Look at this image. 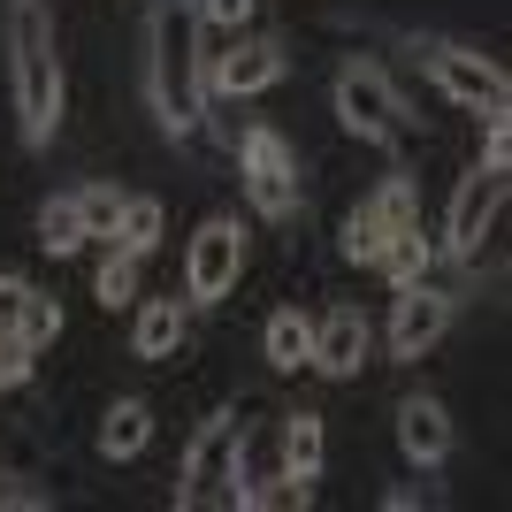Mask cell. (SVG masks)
Returning <instances> with one entry per match:
<instances>
[{
    "mask_svg": "<svg viewBox=\"0 0 512 512\" xmlns=\"http://www.w3.org/2000/svg\"><path fill=\"white\" fill-rule=\"evenodd\" d=\"M230 146H237V169H245L253 214L260 222H291V214H299V153H291V138L253 123L245 138H230Z\"/></svg>",
    "mask_w": 512,
    "mask_h": 512,
    "instance_id": "4",
    "label": "cell"
},
{
    "mask_svg": "<svg viewBox=\"0 0 512 512\" xmlns=\"http://www.w3.org/2000/svg\"><path fill=\"white\" fill-rule=\"evenodd\" d=\"M92 299L115 314V306H138V260L123 253V245H107V260L92 268Z\"/></svg>",
    "mask_w": 512,
    "mask_h": 512,
    "instance_id": "20",
    "label": "cell"
},
{
    "mask_svg": "<svg viewBox=\"0 0 512 512\" xmlns=\"http://www.w3.org/2000/svg\"><path fill=\"white\" fill-rule=\"evenodd\" d=\"M0 390H8V383H0Z\"/></svg>",
    "mask_w": 512,
    "mask_h": 512,
    "instance_id": "29",
    "label": "cell"
},
{
    "mask_svg": "<svg viewBox=\"0 0 512 512\" xmlns=\"http://www.w3.org/2000/svg\"><path fill=\"white\" fill-rule=\"evenodd\" d=\"M260 352H268V367H276V375H299V367L314 360V321H306L299 306H276V314H268V329H260Z\"/></svg>",
    "mask_w": 512,
    "mask_h": 512,
    "instance_id": "15",
    "label": "cell"
},
{
    "mask_svg": "<svg viewBox=\"0 0 512 512\" xmlns=\"http://www.w3.org/2000/svg\"><path fill=\"white\" fill-rule=\"evenodd\" d=\"M39 245L54 260H69V253H85V245H92V237H85V214H77V192H54L39 207Z\"/></svg>",
    "mask_w": 512,
    "mask_h": 512,
    "instance_id": "17",
    "label": "cell"
},
{
    "mask_svg": "<svg viewBox=\"0 0 512 512\" xmlns=\"http://www.w3.org/2000/svg\"><path fill=\"white\" fill-rule=\"evenodd\" d=\"M482 161H490V169L512 161V123H505V115H490V130H482Z\"/></svg>",
    "mask_w": 512,
    "mask_h": 512,
    "instance_id": "26",
    "label": "cell"
},
{
    "mask_svg": "<svg viewBox=\"0 0 512 512\" xmlns=\"http://www.w3.org/2000/svg\"><path fill=\"white\" fill-rule=\"evenodd\" d=\"M176 344H184V299H138L130 352L138 360H176Z\"/></svg>",
    "mask_w": 512,
    "mask_h": 512,
    "instance_id": "13",
    "label": "cell"
},
{
    "mask_svg": "<svg viewBox=\"0 0 512 512\" xmlns=\"http://www.w3.org/2000/svg\"><path fill=\"white\" fill-rule=\"evenodd\" d=\"M199 23H222V31H245V16H253V0H192Z\"/></svg>",
    "mask_w": 512,
    "mask_h": 512,
    "instance_id": "25",
    "label": "cell"
},
{
    "mask_svg": "<svg viewBox=\"0 0 512 512\" xmlns=\"http://www.w3.org/2000/svg\"><path fill=\"white\" fill-rule=\"evenodd\" d=\"M383 245H390V237L375 230V214H367V207H352V214H344V260L375 268V260H383Z\"/></svg>",
    "mask_w": 512,
    "mask_h": 512,
    "instance_id": "24",
    "label": "cell"
},
{
    "mask_svg": "<svg viewBox=\"0 0 512 512\" xmlns=\"http://www.w3.org/2000/svg\"><path fill=\"white\" fill-rule=\"evenodd\" d=\"M398 451H406L413 467H444L451 459V413H444V398H406L398 406Z\"/></svg>",
    "mask_w": 512,
    "mask_h": 512,
    "instance_id": "12",
    "label": "cell"
},
{
    "mask_svg": "<svg viewBox=\"0 0 512 512\" xmlns=\"http://www.w3.org/2000/svg\"><path fill=\"white\" fill-rule=\"evenodd\" d=\"M283 85V46L276 39H237L222 62H207V92H230V100H253V92Z\"/></svg>",
    "mask_w": 512,
    "mask_h": 512,
    "instance_id": "11",
    "label": "cell"
},
{
    "mask_svg": "<svg viewBox=\"0 0 512 512\" xmlns=\"http://www.w3.org/2000/svg\"><path fill=\"white\" fill-rule=\"evenodd\" d=\"M428 260H436V245H428V230L413 222V230H398V237L383 245V260H375V268L390 276V291H406V283H428Z\"/></svg>",
    "mask_w": 512,
    "mask_h": 512,
    "instance_id": "18",
    "label": "cell"
},
{
    "mask_svg": "<svg viewBox=\"0 0 512 512\" xmlns=\"http://www.w3.org/2000/svg\"><path fill=\"white\" fill-rule=\"evenodd\" d=\"M360 207L375 214V230H383V237H398V230H413V222H421V207H413V184H406V176H390L383 192L360 199Z\"/></svg>",
    "mask_w": 512,
    "mask_h": 512,
    "instance_id": "21",
    "label": "cell"
},
{
    "mask_svg": "<svg viewBox=\"0 0 512 512\" xmlns=\"http://www.w3.org/2000/svg\"><path fill=\"white\" fill-rule=\"evenodd\" d=\"M100 459H138V451L153 444V406L146 398H115V406L100 413Z\"/></svg>",
    "mask_w": 512,
    "mask_h": 512,
    "instance_id": "14",
    "label": "cell"
},
{
    "mask_svg": "<svg viewBox=\"0 0 512 512\" xmlns=\"http://www.w3.org/2000/svg\"><path fill=\"white\" fill-rule=\"evenodd\" d=\"M444 329H451V291H436V283H406L398 306H390V360H421V352H436Z\"/></svg>",
    "mask_w": 512,
    "mask_h": 512,
    "instance_id": "9",
    "label": "cell"
},
{
    "mask_svg": "<svg viewBox=\"0 0 512 512\" xmlns=\"http://www.w3.org/2000/svg\"><path fill=\"white\" fill-rule=\"evenodd\" d=\"M367 344H375V329H367L360 306H329V314L314 321V375H329V383H352L367 367Z\"/></svg>",
    "mask_w": 512,
    "mask_h": 512,
    "instance_id": "10",
    "label": "cell"
},
{
    "mask_svg": "<svg viewBox=\"0 0 512 512\" xmlns=\"http://www.w3.org/2000/svg\"><path fill=\"white\" fill-rule=\"evenodd\" d=\"M146 92L169 138H192L207 123V54H199V8L192 0H153L146 23Z\"/></svg>",
    "mask_w": 512,
    "mask_h": 512,
    "instance_id": "2",
    "label": "cell"
},
{
    "mask_svg": "<svg viewBox=\"0 0 512 512\" xmlns=\"http://www.w3.org/2000/svg\"><path fill=\"white\" fill-rule=\"evenodd\" d=\"M0 505H23V512H46V490H31L23 474H0Z\"/></svg>",
    "mask_w": 512,
    "mask_h": 512,
    "instance_id": "28",
    "label": "cell"
},
{
    "mask_svg": "<svg viewBox=\"0 0 512 512\" xmlns=\"http://www.w3.org/2000/svg\"><path fill=\"white\" fill-rule=\"evenodd\" d=\"M23 291H31V283H23L16 268H0V329H16V314H23Z\"/></svg>",
    "mask_w": 512,
    "mask_h": 512,
    "instance_id": "27",
    "label": "cell"
},
{
    "mask_svg": "<svg viewBox=\"0 0 512 512\" xmlns=\"http://www.w3.org/2000/svg\"><path fill=\"white\" fill-rule=\"evenodd\" d=\"M161 222H169V214H161V199L138 192V199H123V214H115V237H107V245H123L130 260H146L153 245H161Z\"/></svg>",
    "mask_w": 512,
    "mask_h": 512,
    "instance_id": "16",
    "label": "cell"
},
{
    "mask_svg": "<svg viewBox=\"0 0 512 512\" xmlns=\"http://www.w3.org/2000/svg\"><path fill=\"white\" fill-rule=\"evenodd\" d=\"M130 192H115V184H85L77 192V214H85V237H115V214H123Z\"/></svg>",
    "mask_w": 512,
    "mask_h": 512,
    "instance_id": "23",
    "label": "cell"
},
{
    "mask_svg": "<svg viewBox=\"0 0 512 512\" xmlns=\"http://www.w3.org/2000/svg\"><path fill=\"white\" fill-rule=\"evenodd\" d=\"M421 69L436 77V92H444V100H459L467 115H482V123L512 107V92H505V69H497L490 54L459 46V39H421Z\"/></svg>",
    "mask_w": 512,
    "mask_h": 512,
    "instance_id": "5",
    "label": "cell"
},
{
    "mask_svg": "<svg viewBox=\"0 0 512 512\" xmlns=\"http://www.w3.org/2000/svg\"><path fill=\"white\" fill-rule=\"evenodd\" d=\"M497 207H505V169L474 161V169L459 176V192H451V214H444V253H451V260H474V253H482V237L497 230Z\"/></svg>",
    "mask_w": 512,
    "mask_h": 512,
    "instance_id": "8",
    "label": "cell"
},
{
    "mask_svg": "<svg viewBox=\"0 0 512 512\" xmlns=\"http://www.w3.org/2000/svg\"><path fill=\"white\" fill-rule=\"evenodd\" d=\"M245 421L237 413H207L192 428V444H184V474H176V505L199 512V505H230L245 497Z\"/></svg>",
    "mask_w": 512,
    "mask_h": 512,
    "instance_id": "3",
    "label": "cell"
},
{
    "mask_svg": "<svg viewBox=\"0 0 512 512\" xmlns=\"http://www.w3.org/2000/svg\"><path fill=\"white\" fill-rule=\"evenodd\" d=\"M16 337L31 344V352H46V344L62 337V299H46V291H23V314H16Z\"/></svg>",
    "mask_w": 512,
    "mask_h": 512,
    "instance_id": "22",
    "label": "cell"
},
{
    "mask_svg": "<svg viewBox=\"0 0 512 512\" xmlns=\"http://www.w3.org/2000/svg\"><path fill=\"white\" fill-rule=\"evenodd\" d=\"M0 39H8V92H16V130L23 146L46 153L54 130H62V39H54V8L46 0H8L0 16Z\"/></svg>",
    "mask_w": 512,
    "mask_h": 512,
    "instance_id": "1",
    "label": "cell"
},
{
    "mask_svg": "<svg viewBox=\"0 0 512 512\" xmlns=\"http://www.w3.org/2000/svg\"><path fill=\"white\" fill-rule=\"evenodd\" d=\"M237 276H245V230H237V214H207L184 245V306L230 299Z\"/></svg>",
    "mask_w": 512,
    "mask_h": 512,
    "instance_id": "7",
    "label": "cell"
},
{
    "mask_svg": "<svg viewBox=\"0 0 512 512\" xmlns=\"http://www.w3.org/2000/svg\"><path fill=\"white\" fill-rule=\"evenodd\" d=\"M337 123L367 146H398V130H406V100L398 85L383 77V62H344L337 69Z\"/></svg>",
    "mask_w": 512,
    "mask_h": 512,
    "instance_id": "6",
    "label": "cell"
},
{
    "mask_svg": "<svg viewBox=\"0 0 512 512\" xmlns=\"http://www.w3.org/2000/svg\"><path fill=\"white\" fill-rule=\"evenodd\" d=\"M321 413H291L283 421V474H299V482H314L321 474Z\"/></svg>",
    "mask_w": 512,
    "mask_h": 512,
    "instance_id": "19",
    "label": "cell"
}]
</instances>
